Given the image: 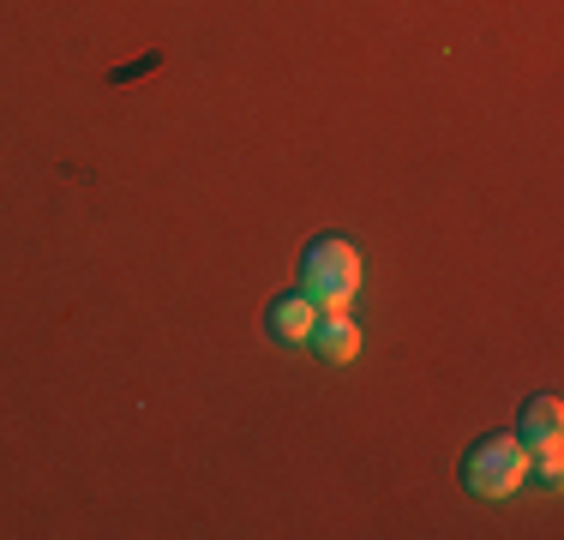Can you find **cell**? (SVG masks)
<instances>
[{
  "label": "cell",
  "mask_w": 564,
  "mask_h": 540,
  "mask_svg": "<svg viewBox=\"0 0 564 540\" xmlns=\"http://www.w3.org/2000/svg\"><path fill=\"white\" fill-rule=\"evenodd\" d=\"M301 294L318 313H348V301L360 294V252L348 235H318L301 252Z\"/></svg>",
  "instance_id": "obj_1"
},
{
  "label": "cell",
  "mask_w": 564,
  "mask_h": 540,
  "mask_svg": "<svg viewBox=\"0 0 564 540\" xmlns=\"http://www.w3.org/2000/svg\"><path fill=\"white\" fill-rule=\"evenodd\" d=\"M463 486L475 498H510L529 486V444L517 432H487L475 451L463 456Z\"/></svg>",
  "instance_id": "obj_2"
},
{
  "label": "cell",
  "mask_w": 564,
  "mask_h": 540,
  "mask_svg": "<svg viewBox=\"0 0 564 540\" xmlns=\"http://www.w3.org/2000/svg\"><path fill=\"white\" fill-rule=\"evenodd\" d=\"M313 324H318V306L306 301L301 289L276 294V301L264 306V331H271V343H282V348H301L306 336H313Z\"/></svg>",
  "instance_id": "obj_3"
},
{
  "label": "cell",
  "mask_w": 564,
  "mask_h": 540,
  "mask_svg": "<svg viewBox=\"0 0 564 540\" xmlns=\"http://www.w3.org/2000/svg\"><path fill=\"white\" fill-rule=\"evenodd\" d=\"M306 348H313L325 367H348V360L360 355V324L348 313H318L313 336H306Z\"/></svg>",
  "instance_id": "obj_4"
},
{
  "label": "cell",
  "mask_w": 564,
  "mask_h": 540,
  "mask_svg": "<svg viewBox=\"0 0 564 540\" xmlns=\"http://www.w3.org/2000/svg\"><path fill=\"white\" fill-rule=\"evenodd\" d=\"M558 432H564V402L558 397H529L522 402V432L517 439L529 444V451L534 444H558Z\"/></svg>",
  "instance_id": "obj_5"
}]
</instances>
